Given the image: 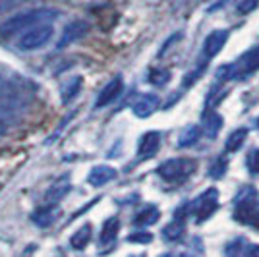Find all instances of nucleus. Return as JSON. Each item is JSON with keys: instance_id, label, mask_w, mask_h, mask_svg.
I'll list each match as a JSON object with an SVG mask.
<instances>
[{"instance_id": "f257e3e1", "label": "nucleus", "mask_w": 259, "mask_h": 257, "mask_svg": "<svg viewBox=\"0 0 259 257\" xmlns=\"http://www.w3.org/2000/svg\"><path fill=\"white\" fill-rule=\"evenodd\" d=\"M60 14L54 8H37V10L22 12V14H16L8 18L6 22L0 25V35L2 37H12L16 33L27 31L31 27L37 25H43V23H53Z\"/></svg>"}, {"instance_id": "f03ea898", "label": "nucleus", "mask_w": 259, "mask_h": 257, "mask_svg": "<svg viewBox=\"0 0 259 257\" xmlns=\"http://www.w3.org/2000/svg\"><path fill=\"white\" fill-rule=\"evenodd\" d=\"M195 168L197 164L192 159H168L157 168V174L166 182H182Z\"/></svg>"}, {"instance_id": "7ed1b4c3", "label": "nucleus", "mask_w": 259, "mask_h": 257, "mask_svg": "<svg viewBox=\"0 0 259 257\" xmlns=\"http://www.w3.org/2000/svg\"><path fill=\"white\" fill-rule=\"evenodd\" d=\"M53 35H54V27L51 23H43V25L31 27V29L22 33V37L18 41V49H22V51L43 49L45 45H49V41L53 39Z\"/></svg>"}, {"instance_id": "20e7f679", "label": "nucleus", "mask_w": 259, "mask_h": 257, "mask_svg": "<svg viewBox=\"0 0 259 257\" xmlns=\"http://www.w3.org/2000/svg\"><path fill=\"white\" fill-rule=\"evenodd\" d=\"M217 207H219V192H217V188H209L192 203V213L195 215L197 223H203L205 219H209L215 213Z\"/></svg>"}, {"instance_id": "39448f33", "label": "nucleus", "mask_w": 259, "mask_h": 257, "mask_svg": "<svg viewBox=\"0 0 259 257\" xmlns=\"http://www.w3.org/2000/svg\"><path fill=\"white\" fill-rule=\"evenodd\" d=\"M89 31V23L85 20H74L72 23H68L64 27V31L60 35V41L56 43L58 49H66V47H70L72 43H76L79 39H83Z\"/></svg>"}, {"instance_id": "423d86ee", "label": "nucleus", "mask_w": 259, "mask_h": 257, "mask_svg": "<svg viewBox=\"0 0 259 257\" xmlns=\"http://www.w3.org/2000/svg\"><path fill=\"white\" fill-rule=\"evenodd\" d=\"M234 219L249 225L253 228H259V203L257 199H251V201H242L236 203V211H234Z\"/></svg>"}, {"instance_id": "0eeeda50", "label": "nucleus", "mask_w": 259, "mask_h": 257, "mask_svg": "<svg viewBox=\"0 0 259 257\" xmlns=\"http://www.w3.org/2000/svg\"><path fill=\"white\" fill-rule=\"evenodd\" d=\"M122 89H124V83H122V77L116 75V77H112L110 81H108L107 85L101 89V93L97 95V101H95V108H103L110 105V103H114L118 95L122 93Z\"/></svg>"}, {"instance_id": "6e6552de", "label": "nucleus", "mask_w": 259, "mask_h": 257, "mask_svg": "<svg viewBox=\"0 0 259 257\" xmlns=\"http://www.w3.org/2000/svg\"><path fill=\"white\" fill-rule=\"evenodd\" d=\"M236 77H248L259 70V49H251L240 56V60L234 62Z\"/></svg>"}, {"instance_id": "1a4fd4ad", "label": "nucleus", "mask_w": 259, "mask_h": 257, "mask_svg": "<svg viewBox=\"0 0 259 257\" xmlns=\"http://www.w3.org/2000/svg\"><path fill=\"white\" fill-rule=\"evenodd\" d=\"M227 41H228L227 29H217V31L209 33L205 43H203V56H205L207 60L217 56V54L223 51V47L227 45Z\"/></svg>"}, {"instance_id": "9d476101", "label": "nucleus", "mask_w": 259, "mask_h": 257, "mask_svg": "<svg viewBox=\"0 0 259 257\" xmlns=\"http://www.w3.org/2000/svg\"><path fill=\"white\" fill-rule=\"evenodd\" d=\"M161 147V134L159 132H147L143 134L138 145V157L140 159H151L157 155V151Z\"/></svg>"}, {"instance_id": "9b49d317", "label": "nucleus", "mask_w": 259, "mask_h": 257, "mask_svg": "<svg viewBox=\"0 0 259 257\" xmlns=\"http://www.w3.org/2000/svg\"><path fill=\"white\" fill-rule=\"evenodd\" d=\"M70 190H72L70 176H62V178H58V180L47 190V193H45V201H47V205H58L66 195L70 193Z\"/></svg>"}, {"instance_id": "f8f14e48", "label": "nucleus", "mask_w": 259, "mask_h": 257, "mask_svg": "<svg viewBox=\"0 0 259 257\" xmlns=\"http://www.w3.org/2000/svg\"><path fill=\"white\" fill-rule=\"evenodd\" d=\"M159 97L153 95V93H145V95H140L138 99H136V103H134V107H132V110H134V114L138 118H147L151 116L153 112L159 108Z\"/></svg>"}, {"instance_id": "ddd939ff", "label": "nucleus", "mask_w": 259, "mask_h": 257, "mask_svg": "<svg viewBox=\"0 0 259 257\" xmlns=\"http://www.w3.org/2000/svg\"><path fill=\"white\" fill-rule=\"evenodd\" d=\"M116 176H118L116 168H112L108 164H99V166H95L93 170L89 172L87 182L91 184L93 188H101V186H107L108 182H112Z\"/></svg>"}, {"instance_id": "4468645a", "label": "nucleus", "mask_w": 259, "mask_h": 257, "mask_svg": "<svg viewBox=\"0 0 259 257\" xmlns=\"http://www.w3.org/2000/svg\"><path fill=\"white\" fill-rule=\"evenodd\" d=\"M58 217H60L58 205H47V207L37 209V211L31 215V221L37 226H41V228H49V226H53L54 223L58 221Z\"/></svg>"}, {"instance_id": "2eb2a0df", "label": "nucleus", "mask_w": 259, "mask_h": 257, "mask_svg": "<svg viewBox=\"0 0 259 257\" xmlns=\"http://www.w3.org/2000/svg\"><path fill=\"white\" fill-rule=\"evenodd\" d=\"M118 230H120V221L116 217H110L105 221V225L101 228V236H99V244L101 246H110L114 240H116V236H118Z\"/></svg>"}, {"instance_id": "dca6fc26", "label": "nucleus", "mask_w": 259, "mask_h": 257, "mask_svg": "<svg viewBox=\"0 0 259 257\" xmlns=\"http://www.w3.org/2000/svg\"><path fill=\"white\" fill-rule=\"evenodd\" d=\"M159 217H161L159 209H157L155 205H147V207H143L140 213L136 215L134 225L136 226H151L159 221Z\"/></svg>"}, {"instance_id": "f3484780", "label": "nucleus", "mask_w": 259, "mask_h": 257, "mask_svg": "<svg viewBox=\"0 0 259 257\" xmlns=\"http://www.w3.org/2000/svg\"><path fill=\"white\" fill-rule=\"evenodd\" d=\"M221 128H223V118H221V114H217V112H209V114H205V120H203V130H205L207 138L215 140L217 134L221 132Z\"/></svg>"}, {"instance_id": "a211bd4d", "label": "nucleus", "mask_w": 259, "mask_h": 257, "mask_svg": "<svg viewBox=\"0 0 259 257\" xmlns=\"http://www.w3.org/2000/svg\"><path fill=\"white\" fill-rule=\"evenodd\" d=\"M91 225H83L81 228H77L76 232L72 234L70 238V246L74 247V249H83V247L89 244V240H91Z\"/></svg>"}, {"instance_id": "6ab92c4d", "label": "nucleus", "mask_w": 259, "mask_h": 257, "mask_svg": "<svg viewBox=\"0 0 259 257\" xmlns=\"http://www.w3.org/2000/svg\"><path fill=\"white\" fill-rule=\"evenodd\" d=\"M246 138H248V128H238L234 130L230 136L227 138V143H225V149L230 151V153H234V151H238L240 147H242V143L246 141Z\"/></svg>"}, {"instance_id": "aec40b11", "label": "nucleus", "mask_w": 259, "mask_h": 257, "mask_svg": "<svg viewBox=\"0 0 259 257\" xmlns=\"http://www.w3.org/2000/svg\"><path fill=\"white\" fill-rule=\"evenodd\" d=\"M199 138H201V128H199V126H188V128L180 134L178 145H180V147H190V145L197 143Z\"/></svg>"}, {"instance_id": "412c9836", "label": "nucleus", "mask_w": 259, "mask_h": 257, "mask_svg": "<svg viewBox=\"0 0 259 257\" xmlns=\"http://www.w3.org/2000/svg\"><path fill=\"white\" fill-rule=\"evenodd\" d=\"M248 246L249 244L246 238H236V240H232V242L225 247V251H227L228 257H246Z\"/></svg>"}, {"instance_id": "4be33fe9", "label": "nucleus", "mask_w": 259, "mask_h": 257, "mask_svg": "<svg viewBox=\"0 0 259 257\" xmlns=\"http://www.w3.org/2000/svg\"><path fill=\"white\" fill-rule=\"evenodd\" d=\"M81 85H83V77H74L70 83H66L64 89H62V103H70L74 97L81 91Z\"/></svg>"}, {"instance_id": "5701e85b", "label": "nucleus", "mask_w": 259, "mask_h": 257, "mask_svg": "<svg viewBox=\"0 0 259 257\" xmlns=\"http://www.w3.org/2000/svg\"><path fill=\"white\" fill-rule=\"evenodd\" d=\"M184 234V223L182 221H176V223H170L162 228V238L168 240V242H176L180 240V236Z\"/></svg>"}, {"instance_id": "b1692460", "label": "nucleus", "mask_w": 259, "mask_h": 257, "mask_svg": "<svg viewBox=\"0 0 259 257\" xmlns=\"http://www.w3.org/2000/svg\"><path fill=\"white\" fill-rule=\"evenodd\" d=\"M16 126V118L12 116L10 112H6V110H2L0 112V140L2 138H6L8 136V132Z\"/></svg>"}, {"instance_id": "393cba45", "label": "nucleus", "mask_w": 259, "mask_h": 257, "mask_svg": "<svg viewBox=\"0 0 259 257\" xmlns=\"http://www.w3.org/2000/svg\"><path fill=\"white\" fill-rule=\"evenodd\" d=\"M147 79L153 85H164V83L170 81V72H166V70H151Z\"/></svg>"}, {"instance_id": "a878e982", "label": "nucleus", "mask_w": 259, "mask_h": 257, "mask_svg": "<svg viewBox=\"0 0 259 257\" xmlns=\"http://www.w3.org/2000/svg\"><path fill=\"white\" fill-rule=\"evenodd\" d=\"M217 77H219L221 81H228V79H234V77H236V68H234V64L221 66V68L217 70Z\"/></svg>"}, {"instance_id": "bb28decb", "label": "nucleus", "mask_w": 259, "mask_h": 257, "mask_svg": "<svg viewBox=\"0 0 259 257\" xmlns=\"http://www.w3.org/2000/svg\"><path fill=\"white\" fill-rule=\"evenodd\" d=\"M251 199H257V190L251 188V186H244L240 192H238L236 203H242V201H251Z\"/></svg>"}, {"instance_id": "cd10ccee", "label": "nucleus", "mask_w": 259, "mask_h": 257, "mask_svg": "<svg viewBox=\"0 0 259 257\" xmlns=\"http://www.w3.org/2000/svg\"><path fill=\"white\" fill-rule=\"evenodd\" d=\"M246 164H248V170L251 174H257L259 172V149H251L246 157Z\"/></svg>"}, {"instance_id": "c85d7f7f", "label": "nucleus", "mask_w": 259, "mask_h": 257, "mask_svg": "<svg viewBox=\"0 0 259 257\" xmlns=\"http://www.w3.org/2000/svg\"><path fill=\"white\" fill-rule=\"evenodd\" d=\"M128 242H132V244H149V242H153V234L151 232H134V234L128 236Z\"/></svg>"}, {"instance_id": "c756f323", "label": "nucleus", "mask_w": 259, "mask_h": 257, "mask_svg": "<svg viewBox=\"0 0 259 257\" xmlns=\"http://www.w3.org/2000/svg\"><path fill=\"white\" fill-rule=\"evenodd\" d=\"M225 170H227V161H225V159H217L215 164L209 168V176H213V178H221Z\"/></svg>"}, {"instance_id": "7c9ffc66", "label": "nucleus", "mask_w": 259, "mask_h": 257, "mask_svg": "<svg viewBox=\"0 0 259 257\" xmlns=\"http://www.w3.org/2000/svg\"><path fill=\"white\" fill-rule=\"evenodd\" d=\"M259 6V0H238V10L242 14H249Z\"/></svg>"}, {"instance_id": "2f4dec72", "label": "nucleus", "mask_w": 259, "mask_h": 257, "mask_svg": "<svg viewBox=\"0 0 259 257\" xmlns=\"http://www.w3.org/2000/svg\"><path fill=\"white\" fill-rule=\"evenodd\" d=\"M246 257H259V246L257 244H249L246 249Z\"/></svg>"}, {"instance_id": "473e14b6", "label": "nucleus", "mask_w": 259, "mask_h": 257, "mask_svg": "<svg viewBox=\"0 0 259 257\" xmlns=\"http://www.w3.org/2000/svg\"><path fill=\"white\" fill-rule=\"evenodd\" d=\"M162 257H170V255H162Z\"/></svg>"}]
</instances>
